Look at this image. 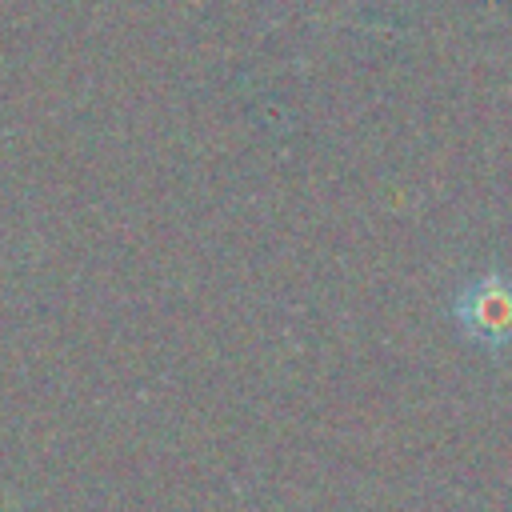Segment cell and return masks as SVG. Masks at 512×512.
Here are the masks:
<instances>
[{"label": "cell", "mask_w": 512, "mask_h": 512, "mask_svg": "<svg viewBox=\"0 0 512 512\" xmlns=\"http://www.w3.org/2000/svg\"><path fill=\"white\" fill-rule=\"evenodd\" d=\"M456 328L480 348H512V272H480L452 300Z\"/></svg>", "instance_id": "6da1fadb"}]
</instances>
